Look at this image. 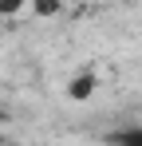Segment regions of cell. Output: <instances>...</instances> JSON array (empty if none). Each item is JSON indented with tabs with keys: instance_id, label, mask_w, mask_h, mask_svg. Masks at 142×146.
<instances>
[{
	"instance_id": "obj_5",
	"label": "cell",
	"mask_w": 142,
	"mask_h": 146,
	"mask_svg": "<svg viewBox=\"0 0 142 146\" xmlns=\"http://www.w3.org/2000/svg\"><path fill=\"white\" fill-rule=\"evenodd\" d=\"M0 122H4V111H0Z\"/></svg>"
},
{
	"instance_id": "obj_3",
	"label": "cell",
	"mask_w": 142,
	"mask_h": 146,
	"mask_svg": "<svg viewBox=\"0 0 142 146\" xmlns=\"http://www.w3.org/2000/svg\"><path fill=\"white\" fill-rule=\"evenodd\" d=\"M32 12L36 16H55L59 12V0H32Z\"/></svg>"
},
{
	"instance_id": "obj_2",
	"label": "cell",
	"mask_w": 142,
	"mask_h": 146,
	"mask_svg": "<svg viewBox=\"0 0 142 146\" xmlns=\"http://www.w3.org/2000/svg\"><path fill=\"white\" fill-rule=\"evenodd\" d=\"M111 146H142V126H122V130H111L107 134Z\"/></svg>"
},
{
	"instance_id": "obj_6",
	"label": "cell",
	"mask_w": 142,
	"mask_h": 146,
	"mask_svg": "<svg viewBox=\"0 0 142 146\" xmlns=\"http://www.w3.org/2000/svg\"><path fill=\"white\" fill-rule=\"evenodd\" d=\"M0 142H4V138H0Z\"/></svg>"
},
{
	"instance_id": "obj_1",
	"label": "cell",
	"mask_w": 142,
	"mask_h": 146,
	"mask_svg": "<svg viewBox=\"0 0 142 146\" xmlns=\"http://www.w3.org/2000/svg\"><path fill=\"white\" fill-rule=\"evenodd\" d=\"M67 95H71V99H79V103H83V99H91V95H95V75H91V71L75 75V79L67 83Z\"/></svg>"
},
{
	"instance_id": "obj_4",
	"label": "cell",
	"mask_w": 142,
	"mask_h": 146,
	"mask_svg": "<svg viewBox=\"0 0 142 146\" xmlns=\"http://www.w3.org/2000/svg\"><path fill=\"white\" fill-rule=\"evenodd\" d=\"M28 0H0V16H16Z\"/></svg>"
}]
</instances>
